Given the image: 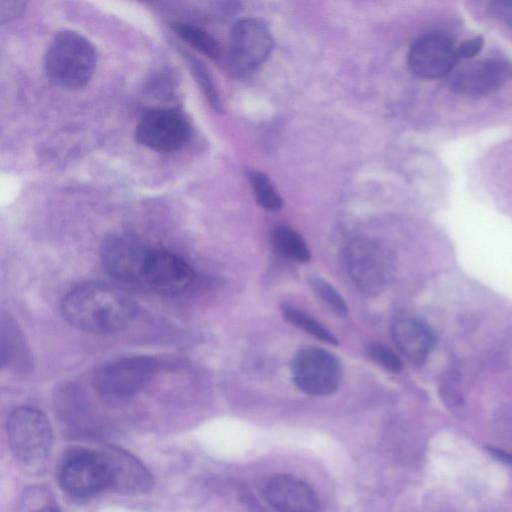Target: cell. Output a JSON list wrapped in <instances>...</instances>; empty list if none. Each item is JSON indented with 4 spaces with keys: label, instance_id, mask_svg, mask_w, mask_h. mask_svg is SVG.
Returning <instances> with one entry per match:
<instances>
[{
    "label": "cell",
    "instance_id": "obj_1",
    "mask_svg": "<svg viewBox=\"0 0 512 512\" xmlns=\"http://www.w3.org/2000/svg\"><path fill=\"white\" fill-rule=\"evenodd\" d=\"M134 303L117 288L100 282H86L63 297L61 312L72 326L94 334L115 333L130 324Z\"/></svg>",
    "mask_w": 512,
    "mask_h": 512
},
{
    "label": "cell",
    "instance_id": "obj_2",
    "mask_svg": "<svg viewBox=\"0 0 512 512\" xmlns=\"http://www.w3.org/2000/svg\"><path fill=\"white\" fill-rule=\"evenodd\" d=\"M96 65L94 46L83 35L64 30L54 36L45 58V72L55 85L79 89L91 79Z\"/></svg>",
    "mask_w": 512,
    "mask_h": 512
},
{
    "label": "cell",
    "instance_id": "obj_3",
    "mask_svg": "<svg viewBox=\"0 0 512 512\" xmlns=\"http://www.w3.org/2000/svg\"><path fill=\"white\" fill-rule=\"evenodd\" d=\"M7 434L11 452L19 463L38 467L46 461L52 447V429L40 410L16 408L9 415Z\"/></svg>",
    "mask_w": 512,
    "mask_h": 512
},
{
    "label": "cell",
    "instance_id": "obj_4",
    "mask_svg": "<svg viewBox=\"0 0 512 512\" xmlns=\"http://www.w3.org/2000/svg\"><path fill=\"white\" fill-rule=\"evenodd\" d=\"M58 482L64 492L78 498L110 488L109 470L102 451H69L61 462Z\"/></svg>",
    "mask_w": 512,
    "mask_h": 512
},
{
    "label": "cell",
    "instance_id": "obj_5",
    "mask_svg": "<svg viewBox=\"0 0 512 512\" xmlns=\"http://www.w3.org/2000/svg\"><path fill=\"white\" fill-rule=\"evenodd\" d=\"M291 374L294 384L302 392L326 396L338 389L342 369L339 360L327 350L305 347L294 355Z\"/></svg>",
    "mask_w": 512,
    "mask_h": 512
},
{
    "label": "cell",
    "instance_id": "obj_6",
    "mask_svg": "<svg viewBox=\"0 0 512 512\" xmlns=\"http://www.w3.org/2000/svg\"><path fill=\"white\" fill-rule=\"evenodd\" d=\"M157 367V361L149 356L123 357L100 366L94 373L93 383L102 394L131 396L151 380Z\"/></svg>",
    "mask_w": 512,
    "mask_h": 512
},
{
    "label": "cell",
    "instance_id": "obj_7",
    "mask_svg": "<svg viewBox=\"0 0 512 512\" xmlns=\"http://www.w3.org/2000/svg\"><path fill=\"white\" fill-rule=\"evenodd\" d=\"M273 38L265 22L246 18L231 30L229 65L236 75H246L261 65L270 55Z\"/></svg>",
    "mask_w": 512,
    "mask_h": 512
},
{
    "label": "cell",
    "instance_id": "obj_8",
    "mask_svg": "<svg viewBox=\"0 0 512 512\" xmlns=\"http://www.w3.org/2000/svg\"><path fill=\"white\" fill-rule=\"evenodd\" d=\"M190 134L186 118L179 111L167 108L147 111L135 128L137 142L158 152L178 150L187 143Z\"/></svg>",
    "mask_w": 512,
    "mask_h": 512
},
{
    "label": "cell",
    "instance_id": "obj_9",
    "mask_svg": "<svg viewBox=\"0 0 512 512\" xmlns=\"http://www.w3.org/2000/svg\"><path fill=\"white\" fill-rule=\"evenodd\" d=\"M347 263L354 282L370 295L384 290L390 272L388 251L379 243L357 239L347 250Z\"/></svg>",
    "mask_w": 512,
    "mask_h": 512
},
{
    "label": "cell",
    "instance_id": "obj_10",
    "mask_svg": "<svg viewBox=\"0 0 512 512\" xmlns=\"http://www.w3.org/2000/svg\"><path fill=\"white\" fill-rule=\"evenodd\" d=\"M458 61L456 45L446 35L431 32L417 38L408 53V66L413 74L436 79L450 74Z\"/></svg>",
    "mask_w": 512,
    "mask_h": 512
},
{
    "label": "cell",
    "instance_id": "obj_11",
    "mask_svg": "<svg viewBox=\"0 0 512 512\" xmlns=\"http://www.w3.org/2000/svg\"><path fill=\"white\" fill-rule=\"evenodd\" d=\"M149 252L134 235L120 233L105 240L100 255L104 269L112 277L123 282H133L142 279Z\"/></svg>",
    "mask_w": 512,
    "mask_h": 512
},
{
    "label": "cell",
    "instance_id": "obj_12",
    "mask_svg": "<svg viewBox=\"0 0 512 512\" xmlns=\"http://www.w3.org/2000/svg\"><path fill=\"white\" fill-rule=\"evenodd\" d=\"M194 277L193 269L184 259L166 250H150L142 274L147 285L163 295L184 292Z\"/></svg>",
    "mask_w": 512,
    "mask_h": 512
},
{
    "label": "cell",
    "instance_id": "obj_13",
    "mask_svg": "<svg viewBox=\"0 0 512 512\" xmlns=\"http://www.w3.org/2000/svg\"><path fill=\"white\" fill-rule=\"evenodd\" d=\"M508 65L499 58L489 57L453 69L450 87L466 96H484L495 91L504 81Z\"/></svg>",
    "mask_w": 512,
    "mask_h": 512
},
{
    "label": "cell",
    "instance_id": "obj_14",
    "mask_svg": "<svg viewBox=\"0 0 512 512\" xmlns=\"http://www.w3.org/2000/svg\"><path fill=\"white\" fill-rule=\"evenodd\" d=\"M101 451L109 470L110 488L131 495L145 494L152 489L153 476L136 456L112 445Z\"/></svg>",
    "mask_w": 512,
    "mask_h": 512
},
{
    "label": "cell",
    "instance_id": "obj_15",
    "mask_svg": "<svg viewBox=\"0 0 512 512\" xmlns=\"http://www.w3.org/2000/svg\"><path fill=\"white\" fill-rule=\"evenodd\" d=\"M265 496L279 512H317L319 505L312 487L289 474L271 478L266 485Z\"/></svg>",
    "mask_w": 512,
    "mask_h": 512
},
{
    "label": "cell",
    "instance_id": "obj_16",
    "mask_svg": "<svg viewBox=\"0 0 512 512\" xmlns=\"http://www.w3.org/2000/svg\"><path fill=\"white\" fill-rule=\"evenodd\" d=\"M392 336L401 354L412 364H423L433 345L429 326L416 317L398 318L392 326Z\"/></svg>",
    "mask_w": 512,
    "mask_h": 512
},
{
    "label": "cell",
    "instance_id": "obj_17",
    "mask_svg": "<svg viewBox=\"0 0 512 512\" xmlns=\"http://www.w3.org/2000/svg\"><path fill=\"white\" fill-rule=\"evenodd\" d=\"M272 242L282 256L301 263H306L311 259V253L305 240L289 226H276L272 232Z\"/></svg>",
    "mask_w": 512,
    "mask_h": 512
},
{
    "label": "cell",
    "instance_id": "obj_18",
    "mask_svg": "<svg viewBox=\"0 0 512 512\" xmlns=\"http://www.w3.org/2000/svg\"><path fill=\"white\" fill-rule=\"evenodd\" d=\"M281 312L289 323L305 331L311 336L331 345L338 344L337 338L327 327L303 310L298 309L293 305L283 303L281 306Z\"/></svg>",
    "mask_w": 512,
    "mask_h": 512
},
{
    "label": "cell",
    "instance_id": "obj_19",
    "mask_svg": "<svg viewBox=\"0 0 512 512\" xmlns=\"http://www.w3.org/2000/svg\"><path fill=\"white\" fill-rule=\"evenodd\" d=\"M173 31L187 44L210 58H218L220 47L216 40L203 29L190 24H175Z\"/></svg>",
    "mask_w": 512,
    "mask_h": 512
},
{
    "label": "cell",
    "instance_id": "obj_20",
    "mask_svg": "<svg viewBox=\"0 0 512 512\" xmlns=\"http://www.w3.org/2000/svg\"><path fill=\"white\" fill-rule=\"evenodd\" d=\"M249 178L258 204L266 210L279 211L283 205L282 199L269 177L262 172L252 171Z\"/></svg>",
    "mask_w": 512,
    "mask_h": 512
},
{
    "label": "cell",
    "instance_id": "obj_21",
    "mask_svg": "<svg viewBox=\"0 0 512 512\" xmlns=\"http://www.w3.org/2000/svg\"><path fill=\"white\" fill-rule=\"evenodd\" d=\"M309 284L315 295L339 317L347 315L348 307L340 293L326 280L319 277L309 279Z\"/></svg>",
    "mask_w": 512,
    "mask_h": 512
},
{
    "label": "cell",
    "instance_id": "obj_22",
    "mask_svg": "<svg viewBox=\"0 0 512 512\" xmlns=\"http://www.w3.org/2000/svg\"><path fill=\"white\" fill-rule=\"evenodd\" d=\"M186 57L189 66L191 67L192 73L195 75L198 83L201 85L202 90L204 91L210 105L214 108V110L218 112L221 111V102L207 69L201 62L189 54H187Z\"/></svg>",
    "mask_w": 512,
    "mask_h": 512
},
{
    "label": "cell",
    "instance_id": "obj_23",
    "mask_svg": "<svg viewBox=\"0 0 512 512\" xmlns=\"http://www.w3.org/2000/svg\"><path fill=\"white\" fill-rule=\"evenodd\" d=\"M369 358L385 370L396 373L401 369L399 357L384 344L371 342L366 347Z\"/></svg>",
    "mask_w": 512,
    "mask_h": 512
},
{
    "label": "cell",
    "instance_id": "obj_24",
    "mask_svg": "<svg viewBox=\"0 0 512 512\" xmlns=\"http://www.w3.org/2000/svg\"><path fill=\"white\" fill-rule=\"evenodd\" d=\"M483 38L481 35L473 36L463 40L456 45V55L458 60H469L475 57L482 49Z\"/></svg>",
    "mask_w": 512,
    "mask_h": 512
},
{
    "label": "cell",
    "instance_id": "obj_25",
    "mask_svg": "<svg viewBox=\"0 0 512 512\" xmlns=\"http://www.w3.org/2000/svg\"><path fill=\"white\" fill-rule=\"evenodd\" d=\"M488 11L496 19L512 27V0L489 2Z\"/></svg>",
    "mask_w": 512,
    "mask_h": 512
},
{
    "label": "cell",
    "instance_id": "obj_26",
    "mask_svg": "<svg viewBox=\"0 0 512 512\" xmlns=\"http://www.w3.org/2000/svg\"><path fill=\"white\" fill-rule=\"evenodd\" d=\"M24 1H0V22L5 24L15 19L25 10Z\"/></svg>",
    "mask_w": 512,
    "mask_h": 512
},
{
    "label": "cell",
    "instance_id": "obj_27",
    "mask_svg": "<svg viewBox=\"0 0 512 512\" xmlns=\"http://www.w3.org/2000/svg\"><path fill=\"white\" fill-rule=\"evenodd\" d=\"M491 453L499 458L500 460L504 461V462H507L509 463L510 465H512V455H509L507 454L506 452H503L501 450H498L496 448H492L490 449Z\"/></svg>",
    "mask_w": 512,
    "mask_h": 512
},
{
    "label": "cell",
    "instance_id": "obj_28",
    "mask_svg": "<svg viewBox=\"0 0 512 512\" xmlns=\"http://www.w3.org/2000/svg\"><path fill=\"white\" fill-rule=\"evenodd\" d=\"M36 512H60L57 508L53 507V506H47V507H44Z\"/></svg>",
    "mask_w": 512,
    "mask_h": 512
}]
</instances>
